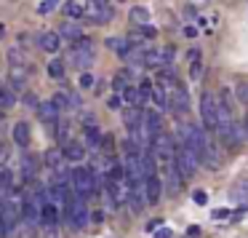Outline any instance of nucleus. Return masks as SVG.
Here are the masks:
<instances>
[{
	"instance_id": "f257e3e1",
	"label": "nucleus",
	"mask_w": 248,
	"mask_h": 238,
	"mask_svg": "<svg viewBox=\"0 0 248 238\" xmlns=\"http://www.w3.org/2000/svg\"><path fill=\"white\" fill-rule=\"evenodd\" d=\"M182 139L184 145L192 147L195 158H198V166H205V169H219V155L214 153V147H211L208 136H205V131L200 129V126L195 123H184L182 126Z\"/></svg>"
},
{
	"instance_id": "f03ea898",
	"label": "nucleus",
	"mask_w": 248,
	"mask_h": 238,
	"mask_svg": "<svg viewBox=\"0 0 248 238\" xmlns=\"http://www.w3.org/2000/svg\"><path fill=\"white\" fill-rule=\"evenodd\" d=\"M173 166L179 169L182 179H189V177H192L195 169H198V158H195L192 147L184 145V142H176V145H173Z\"/></svg>"
},
{
	"instance_id": "7ed1b4c3",
	"label": "nucleus",
	"mask_w": 248,
	"mask_h": 238,
	"mask_svg": "<svg viewBox=\"0 0 248 238\" xmlns=\"http://www.w3.org/2000/svg\"><path fill=\"white\" fill-rule=\"evenodd\" d=\"M70 187L72 193L78 195V198H83V195H91L93 193V169L88 166H75L70 171Z\"/></svg>"
},
{
	"instance_id": "20e7f679",
	"label": "nucleus",
	"mask_w": 248,
	"mask_h": 238,
	"mask_svg": "<svg viewBox=\"0 0 248 238\" xmlns=\"http://www.w3.org/2000/svg\"><path fill=\"white\" fill-rule=\"evenodd\" d=\"M166 97H168V107L176 115H184L189 110V94H187V88H184V83L179 81V78L171 86H166Z\"/></svg>"
},
{
	"instance_id": "39448f33",
	"label": "nucleus",
	"mask_w": 248,
	"mask_h": 238,
	"mask_svg": "<svg viewBox=\"0 0 248 238\" xmlns=\"http://www.w3.org/2000/svg\"><path fill=\"white\" fill-rule=\"evenodd\" d=\"M93 62V43L88 38H78L72 40V49H70V65L80 67V70H86L88 65Z\"/></svg>"
},
{
	"instance_id": "423d86ee",
	"label": "nucleus",
	"mask_w": 248,
	"mask_h": 238,
	"mask_svg": "<svg viewBox=\"0 0 248 238\" xmlns=\"http://www.w3.org/2000/svg\"><path fill=\"white\" fill-rule=\"evenodd\" d=\"M173 145H176V142L171 139V134H163V131H160V134L152 136L150 150H152V155H155L157 166H166V163L173 161Z\"/></svg>"
},
{
	"instance_id": "0eeeda50",
	"label": "nucleus",
	"mask_w": 248,
	"mask_h": 238,
	"mask_svg": "<svg viewBox=\"0 0 248 238\" xmlns=\"http://www.w3.org/2000/svg\"><path fill=\"white\" fill-rule=\"evenodd\" d=\"M64 220L70 222L75 230H80V227H86V222H88V211H86V206H83V201L80 198H72V201H67L64 204Z\"/></svg>"
},
{
	"instance_id": "6e6552de",
	"label": "nucleus",
	"mask_w": 248,
	"mask_h": 238,
	"mask_svg": "<svg viewBox=\"0 0 248 238\" xmlns=\"http://www.w3.org/2000/svg\"><path fill=\"white\" fill-rule=\"evenodd\" d=\"M200 118H203V126L208 131L216 129V123H219V110H216V99L211 97L208 91L200 97Z\"/></svg>"
},
{
	"instance_id": "1a4fd4ad",
	"label": "nucleus",
	"mask_w": 248,
	"mask_h": 238,
	"mask_svg": "<svg viewBox=\"0 0 248 238\" xmlns=\"http://www.w3.org/2000/svg\"><path fill=\"white\" fill-rule=\"evenodd\" d=\"M107 198L112 209H120L125 204V179H107Z\"/></svg>"
},
{
	"instance_id": "9d476101",
	"label": "nucleus",
	"mask_w": 248,
	"mask_h": 238,
	"mask_svg": "<svg viewBox=\"0 0 248 238\" xmlns=\"http://www.w3.org/2000/svg\"><path fill=\"white\" fill-rule=\"evenodd\" d=\"M141 118H144V107H139V104H128V107L123 110V126H125V131H128V136L141 126Z\"/></svg>"
},
{
	"instance_id": "9b49d317",
	"label": "nucleus",
	"mask_w": 248,
	"mask_h": 238,
	"mask_svg": "<svg viewBox=\"0 0 248 238\" xmlns=\"http://www.w3.org/2000/svg\"><path fill=\"white\" fill-rule=\"evenodd\" d=\"M59 217H62L59 204L51 201V198H46L43 206H40V222H43L46 227H56V225H59Z\"/></svg>"
},
{
	"instance_id": "f8f14e48",
	"label": "nucleus",
	"mask_w": 248,
	"mask_h": 238,
	"mask_svg": "<svg viewBox=\"0 0 248 238\" xmlns=\"http://www.w3.org/2000/svg\"><path fill=\"white\" fill-rule=\"evenodd\" d=\"M160 169H163V179H166L168 193L176 195L179 190H182V174H179V169L173 166V161H171V163H166V166H160Z\"/></svg>"
},
{
	"instance_id": "ddd939ff",
	"label": "nucleus",
	"mask_w": 248,
	"mask_h": 238,
	"mask_svg": "<svg viewBox=\"0 0 248 238\" xmlns=\"http://www.w3.org/2000/svg\"><path fill=\"white\" fill-rule=\"evenodd\" d=\"M160 174H147L144 177V195H147V204H157V198H160Z\"/></svg>"
},
{
	"instance_id": "4468645a",
	"label": "nucleus",
	"mask_w": 248,
	"mask_h": 238,
	"mask_svg": "<svg viewBox=\"0 0 248 238\" xmlns=\"http://www.w3.org/2000/svg\"><path fill=\"white\" fill-rule=\"evenodd\" d=\"M38 46L46 51V54H56V51L62 49V38H59V33H51V30L40 33V35H38Z\"/></svg>"
},
{
	"instance_id": "2eb2a0df",
	"label": "nucleus",
	"mask_w": 248,
	"mask_h": 238,
	"mask_svg": "<svg viewBox=\"0 0 248 238\" xmlns=\"http://www.w3.org/2000/svg\"><path fill=\"white\" fill-rule=\"evenodd\" d=\"M62 155L70 163H80L86 158V145H80V142H67V145H62Z\"/></svg>"
},
{
	"instance_id": "dca6fc26",
	"label": "nucleus",
	"mask_w": 248,
	"mask_h": 238,
	"mask_svg": "<svg viewBox=\"0 0 248 238\" xmlns=\"http://www.w3.org/2000/svg\"><path fill=\"white\" fill-rule=\"evenodd\" d=\"M38 113H40V120H43L46 126H48L51 131L56 129V123H59V110H56V104L54 102H43L38 107Z\"/></svg>"
},
{
	"instance_id": "f3484780",
	"label": "nucleus",
	"mask_w": 248,
	"mask_h": 238,
	"mask_svg": "<svg viewBox=\"0 0 248 238\" xmlns=\"http://www.w3.org/2000/svg\"><path fill=\"white\" fill-rule=\"evenodd\" d=\"M83 131H86V147L99 150L104 145V134L96 129V123H83Z\"/></svg>"
},
{
	"instance_id": "a211bd4d",
	"label": "nucleus",
	"mask_w": 248,
	"mask_h": 238,
	"mask_svg": "<svg viewBox=\"0 0 248 238\" xmlns=\"http://www.w3.org/2000/svg\"><path fill=\"white\" fill-rule=\"evenodd\" d=\"M107 46H109V49H112L118 56H123V59H125V56H128V51L134 49V40L123 38V35H115V38H107Z\"/></svg>"
},
{
	"instance_id": "6ab92c4d",
	"label": "nucleus",
	"mask_w": 248,
	"mask_h": 238,
	"mask_svg": "<svg viewBox=\"0 0 248 238\" xmlns=\"http://www.w3.org/2000/svg\"><path fill=\"white\" fill-rule=\"evenodd\" d=\"M35 174H38V158L24 153L22 155V182H32Z\"/></svg>"
},
{
	"instance_id": "aec40b11",
	"label": "nucleus",
	"mask_w": 248,
	"mask_h": 238,
	"mask_svg": "<svg viewBox=\"0 0 248 238\" xmlns=\"http://www.w3.org/2000/svg\"><path fill=\"white\" fill-rule=\"evenodd\" d=\"M64 17H70L72 22L86 19V0H67L64 3Z\"/></svg>"
},
{
	"instance_id": "412c9836",
	"label": "nucleus",
	"mask_w": 248,
	"mask_h": 238,
	"mask_svg": "<svg viewBox=\"0 0 248 238\" xmlns=\"http://www.w3.org/2000/svg\"><path fill=\"white\" fill-rule=\"evenodd\" d=\"M11 136H14V145H19V147H27V145H30V123H24V120H19V123H14V131H11Z\"/></svg>"
},
{
	"instance_id": "4be33fe9",
	"label": "nucleus",
	"mask_w": 248,
	"mask_h": 238,
	"mask_svg": "<svg viewBox=\"0 0 248 238\" xmlns=\"http://www.w3.org/2000/svg\"><path fill=\"white\" fill-rule=\"evenodd\" d=\"M43 163L48 169H59L62 163H64V155H62V147H48V150H46V155H43Z\"/></svg>"
},
{
	"instance_id": "5701e85b",
	"label": "nucleus",
	"mask_w": 248,
	"mask_h": 238,
	"mask_svg": "<svg viewBox=\"0 0 248 238\" xmlns=\"http://www.w3.org/2000/svg\"><path fill=\"white\" fill-rule=\"evenodd\" d=\"M48 75L54 78V81H64V75H67L64 59H51V62H48Z\"/></svg>"
},
{
	"instance_id": "b1692460",
	"label": "nucleus",
	"mask_w": 248,
	"mask_h": 238,
	"mask_svg": "<svg viewBox=\"0 0 248 238\" xmlns=\"http://www.w3.org/2000/svg\"><path fill=\"white\" fill-rule=\"evenodd\" d=\"M128 19L134 24H150V11L144 6H134V8H128Z\"/></svg>"
},
{
	"instance_id": "393cba45",
	"label": "nucleus",
	"mask_w": 248,
	"mask_h": 238,
	"mask_svg": "<svg viewBox=\"0 0 248 238\" xmlns=\"http://www.w3.org/2000/svg\"><path fill=\"white\" fill-rule=\"evenodd\" d=\"M14 104H16V94H14V88L0 86V110H11Z\"/></svg>"
},
{
	"instance_id": "a878e982",
	"label": "nucleus",
	"mask_w": 248,
	"mask_h": 238,
	"mask_svg": "<svg viewBox=\"0 0 248 238\" xmlns=\"http://www.w3.org/2000/svg\"><path fill=\"white\" fill-rule=\"evenodd\" d=\"M150 102L155 104L157 110H166V107H168V97H166V88H163V86H155V88H152V97H150Z\"/></svg>"
},
{
	"instance_id": "bb28decb",
	"label": "nucleus",
	"mask_w": 248,
	"mask_h": 238,
	"mask_svg": "<svg viewBox=\"0 0 248 238\" xmlns=\"http://www.w3.org/2000/svg\"><path fill=\"white\" fill-rule=\"evenodd\" d=\"M123 102H125V104H139V107H141L139 88H136V86H131V83H128V86L123 88Z\"/></svg>"
},
{
	"instance_id": "cd10ccee",
	"label": "nucleus",
	"mask_w": 248,
	"mask_h": 238,
	"mask_svg": "<svg viewBox=\"0 0 248 238\" xmlns=\"http://www.w3.org/2000/svg\"><path fill=\"white\" fill-rule=\"evenodd\" d=\"M14 187V174H11V169H0V193H8V190Z\"/></svg>"
},
{
	"instance_id": "c85d7f7f",
	"label": "nucleus",
	"mask_w": 248,
	"mask_h": 238,
	"mask_svg": "<svg viewBox=\"0 0 248 238\" xmlns=\"http://www.w3.org/2000/svg\"><path fill=\"white\" fill-rule=\"evenodd\" d=\"M59 38H67V40H78L80 38V30L75 27L72 22H67V24H62V30H59Z\"/></svg>"
},
{
	"instance_id": "c756f323",
	"label": "nucleus",
	"mask_w": 248,
	"mask_h": 238,
	"mask_svg": "<svg viewBox=\"0 0 248 238\" xmlns=\"http://www.w3.org/2000/svg\"><path fill=\"white\" fill-rule=\"evenodd\" d=\"M232 195H235L237 201H246L248 204V179H240V182L232 187Z\"/></svg>"
},
{
	"instance_id": "7c9ffc66",
	"label": "nucleus",
	"mask_w": 248,
	"mask_h": 238,
	"mask_svg": "<svg viewBox=\"0 0 248 238\" xmlns=\"http://www.w3.org/2000/svg\"><path fill=\"white\" fill-rule=\"evenodd\" d=\"M128 81H131V70H120L118 75H115V81H112V86L118 88V91H123L125 86H128Z\"/></svg>"
},
{
	"instance_id": "2f4dec72",
	"label": "nucleus",
	"mask_w": 248,
	"mask_h": 238,
	"mask_svg": "<svg viewBox=\"0 0 248 238\" xmlns=\"http://www.w3.org/2000/svg\"><path fill=\"white\" fill-rule=\"evenodd\" d=\"M173 54H176V49H173V46H163V49H157L160 65H171V62H173Z\"/></svg>"
},
{
	"instance_id": "473e14b6",
	"label": "nucleus",
	"mask_w": 248,
	"mask_h": 238,
	"mask_svg": "<svg viewBox=\"0 0 248 238\" xmlns=\"http://www.w3.org/2000/svg\"><path fill=\"white\" fill-rule=\"evenodd\" d=\"M200 75H203V59H192L189 62V78L200 81Z\"/></svg>"
},
{
	"instance_id": "72a5a7b5",
	"label": "nucleus",
	"mask_w": 248,
	"mask_h": 238,
	"mask_svg": "<svg viewBox=\"0 0 248 238\" xmlns=\"http://www.w3.org/2000/svg\"><path fill=\"white\" fill-rule=\"evenodd\" d=\"M235 97L240 99L243 104H248V81H240V83H237V88H235Z\"/></svg>"
},
{
	"instance_id": "f704fd0d",
	"label": "nucleus",
	"mask_w": 248,
	"mask_h": 238,
	"mask_svg": "<svg viewBox=\"0 0 248 238\" xmlns=\"http://www.w3.org/2000/svg\"><path fill=\"white\" fill-rule=\"evenodd\" d=\"M54 8H56V0H40V3H38V14H40V17L51 14Z\"/></svg>"
},
{
	"instance_id": "c9c22d12",
	"label": "nucleus",
	"mask_w": 248,
	"mask_h": 238,
	"mask_svg": "<svg viewBox=\"0 0 248 238\" xmlns=\"http://www.w3.org/2000/svg\"><path fill=\"white\" fill-rule=\"evenodd\" d=\"M78 86H80V88H91V86H93V75H91L88 70H83L80 78H78Z\"/></svg>"
},
{
	"instance_id": "e433bc0d",
	"label": "nucleus",
	"mask_w": 248,
	"mask_h": 238,
	"mask_svg": "<svg viewBox=\"0 0 248 238\" xmlns=\"http://www.w3.org/2000/svg\"><path fill=\"white\" fill-rule=\"evenodd\" d=\"M51 102H54L56 104V110H62V107H70V94H56V97L54 99H51Z\"/></svg>"
},
{
	"instance_id": "4c0bfd02",
	"label": "nucleus",
	"mask_w": 248,
	"mask_h": 238,
	"mask_svg": "<svg viewBox=\"0 0 248 238\" xmlns=\"http://www.w3.org/2000/svg\"><path fill=\"white\" fill-rule=\"evenodd\" d=\"M8 62L11 65H24V54H19V49H11L8 51Z\"/></svg>"
},
{
	"instance_id": "58836bf2",
	"label": "nucleus",
	"mask_w": 248,
	"mask_h": 238,
	"mask_svg": "<svg viewBox=\"0 0 248 238\" xmlns=\"http://www.w3.org/2000/svg\"><path fill=\"white\" fill-rule=\"evenodd\" d=\"M107 107L109 110H120V107H123V99H120L118 94H112V97L107 99Z\"/></svg>"
},
{
	"instance_id": "ea45409f",
	"label": "nucleus",
	"mask_w": 248,
	"mask_h": 238,
	"mask_svg": "<svg viewBox=\"0 0 248 238\" xmlns=\"http://www.w3.org/2000/svg\"><path fill=\"white\" fill-rule=\"evenodd\" d=\"M24 104H27V107H35V104H38V97H35L32 91H27L24 94Z\"/></svg>"
},
{
	"instance_id": "a19ab883",
	"label": "nucleus",
	"mask_w": 248,
	"mask_h": 238,
	"mask_svg": "<svg viewBox=\"0 0 248 238\" xmlns=\"http://www.w3.org/2000/svg\"><path fill=\"white\" fill-rule=\"evenodd\" d=\"M171 227H160V230H155V238H171Z\"/></svg>"
},
{
	"instance_id": "79ce46f5",
	"label": "nucleus",
	"mask_w": 248,
	"mask_h": 238,
	"mask_svg": "<svg viewBox=\"0 0 248 238\" xmlns=\"http://www.w3.org/2000/svg\"><path fill=\"white\" fill-rule=\"evenodd\" d=\"M200 56H203V54H200V49H198V46L187 51V59H189V62H192V59H200Z\"/></svg>"
},
{
	"instance_id": "37998d69",
	"label": "nucleus",
	"mask_w": 248,
	"mask_h": 238,
	"mask_svg": "<svg viewBox=\"0 0 248 238\" xmlns=\"http://www.w3.org/2000/svg\"><path fill=\"white\" fill-rule=\"evenodd\" d=\"M214 217H216V220H224V217H230V209H216Z\"/></svg>"
},
{
	"instance_id": "c03bdc74",
	"label": "nucleus",
	"mask_w": 248,
	"mask_h": 238,
	"mask_svg": "<svg viewBox=\"0 0 248 238\" xmlns=\"http://www.w3.org/2000/svg\"><path fill=\"white\" fill-rule=\"evenodd\" d=\"M187 236H189V238H198V236H200V227H198V225H192V227L187 230Z\"/></svg>"
},
{
	"instance_id": "a18cd8bd",
	"label": "nucleus",
	"mask_w": 248,
	"mask_h": 238,
	"mask_svg": "<svg viewBox=\"0 0 248 238\" xmlns=\"http://www.w3.org/2000/svg\"><path fill=\"white\" fill-rule=\"evenodd\" d=\"M8 236V227H6V222H3V217H0V238H6Z\"/></svg>"
},
{
	"instance_id": "49530a36",
	"label": "nucleus",
	"mask_w": 248,
	"mask_h": 238,
	"mask_svg": "<svg viewBox=\"0 0 248 238\" xmlns=\"http://www.w3.org/2000/svg\"><path fill=\"white\" fill-rule=\"evenodd\" d=\"M184 35H187V38H195V35H198V30H195V27H187V30H184Z\"/></svg>"
},
{
	"instance_id": "de8ad7c7",
	"label": "nucleus",
	"mask_w": 248,
	"mask_h": 238,
	"mask_svg": "<svg viewBox=\"0 0 248 238\" xmlns=\"http://www.w3.org/2000/svg\"><path fill=\"white\" fill-rule=\"evenodd\" d=\"M195 201H198V204H205L208 198H205V193H195Z\"/></svg>"
},
{
	"instance_id": "09e8293b",
	"label": "nucleus",
	"mask_w": 248,
	"mask_h": 238,
	"mask_svg": "<svg viewBox=\"0 0 248 238\" xmlns=\"http://www.w3.org/2000/svg\"><path fill=\"white\" fill-rule=\"evenodd\" d=\"M189 3H195V6H205L208 0H189Z\"/></svg>"
},
{
	"instance_id": "8fccbe9b",
	"label": "nucleus",
	"mask_w": 248,
	"mask_h": 238,
	"mask_svg": "<svg viewBox=\"0 0 248 238\" xmlns=\"http://www.w3.org/2000/svg\"><path fill=\"white\" fill-rule=\"evenodd\" d=\"M243 129H246V136H248V113H246V120H243Z\"/></svg>"
},
{
	"instance_id": "3c124183",
	"label": "nucleus",
	"mask_w": 248,
	"mask_h": 238,
	"mask_svg": "<svg viewBox=\"0 0 248 238\" xmlns=\"http://www.w3.org/2000/svg\"><path fill=\"white\" fill-rule=\"evenodd\" d=\"M0 35H3V24H0Z\"/></svg>"
},
{
	"instance_id": "603ef678",
	"label": "nucleus",
	"mask_w": 248,
	"mask_h": 238,
	"mask_svg": "<svg viewBox=\"0 0 248 238\" xmlns=\"http://www.w3.org/2000/svg\"><path fill=\"white\" fill-rule=\"evenodd\" d=\"M112 3H123V0H112Z\"/></svg>"
},
{
	"instance_id": "864d4df0",
	"label": "nucleus",
	"mask_w": 248,
	"mask_h": 238,
	"mask_svg": "<svg viewBox=\"0 0 248 238\" xmlns=\"http://www.w3.org/2000/svg\"><path fill=\"white\" fill-rule=\"evenodd\" d=\"M0 113H3V110H0Z\"/></svg>"
}]
</instances>
